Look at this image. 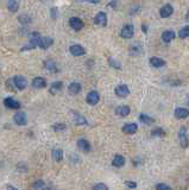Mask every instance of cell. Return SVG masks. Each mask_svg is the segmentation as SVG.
Wrapping results in <instances>:
<instances>
[{
  "label": "cell",
  "mask_w": 189,
  "mask_h": 190,
  "mask_svg": "<svg viewBox=\"0 0 189 190\" xmlns=\"http://www.w3.org/2000/svg\"><path fill=\"white\" fill-rule=\"evenodd\" d=\"M19 6H20V2L16 0H11L7 2V8L10 12H17L19 10Z\"/></svg>",
  "instance_id": "27"
},
{
  "label": "cell",
  "mask_w": 189,
  "mask_h": 190,
  "mask_svg": "<svg viewBox=\"0 0 189 190\" xmlns=\"http://www.w3.org/2000/svg\"><path fill=\"white\" fill-rule=\"evenodd\" d=\"M69 25H70L71 29L75 30V31H80V30H82L83 26H84L83 22L79 17H71L70 19H69Z\"/></svg>",
  "instance_id": "7"
},
{
  "label": "cell",
  "mask_w": 189,
  "mask_h": 190,
  "mask_svg": "<svg viewBox=\"0 0 189 190\" xmlns=\"http://www.w3.org/2000/svg\"><path fill=\"white\" fill-rule=\"evenodd\" d=\"M13 83H14V87L18 90H23L26 88L28 86V80L22 75H17V76L13 77Z\"/></svg>",
  "instance_id": "2"
},
{
  "label": "cell",
  "mask_w": 189,
  "mask_h": 190,
  "mask_svg": "<svg viewBox=\"0 0 189 190\" xmlns=\"http://www.w3.org/2000/svg\"><path fill=\"white\" fill-rule=\"evenodd\" d=\"M143 52V49L140 47V44H133V45H131L130 48V53L132 56H138V55H140Z\"/></svg>",
  "instance_id": "28"
},
{
  "label": "cell",
  "mask_w": 189,
  "mask_h": 190,
  "mask_svg": "<svg viewBox=\"0 0 189 190\" xmlns=\"http://www.w3.org/2000/svg\"><path fill=\"white\" fill-rule=\"evenodd\" d=\"M71 115H73V121L75 125H87V119L82 117L80 113L71 112Z\"/></svg>",
  "instance_id": "15"
},
{
  "label": "cell",
  "mask_w": 189,
  "mask_h": 190,
  "mask_svg": "<svg viewBox=\"0 0 189 190\" xmlns=\"http://www.w3.org/2000/svg\"><path fill=\"white\" fill-rule=\"evenodd\" d=\"M51 156L55 162H61L63 160V150L62 148H54L51 151Z\"/></svg>",
  "instance_id": "25"
},
{
  "label": "cell",
  "mask_w": 189,
  "mask_h": 190,
  "mask_svg": "<svg viewBox=\"0 0 189 190\" xmlns=\"http://www.w3.org/2000/svg\"><path fill=\"white\" fill-rule=\"evenodd\" d=\"M42 39L41 33L38 32H32L29 36V45H25V48H23L22 50H31V49H35V48L39 47V42Z\"/></svg>",
  "instance_id": "1"
},
{
  "label": "cell",
  "mask_w": 189,
  "mask_h": 190,
  "mask_svg": "<svg viewBox=\"0 0 189 190\" xmlns=\"http://www.w3.org/2000/svg\"><path fill=\"white\" fill-rule=\"evenodd\" d=\"M94 23L99 26H106L107 25V16L105 12H99L96 13V16L94 17Z\"/></svg>",
  "instance_id": "9"
},
{
  "label": "cell",
  "mask_w": 189,
  "mask_h": 190,
  "mask_svg": "<svg viewBox=\"0 0 189 190\" xmlns=\"http://www.w3.org/2000/svg\"><path fill=\"white\" fill-rule=\"evenodd\" d=\"M156 190H172V188L166 183H158L156 185Z\"/></svg>",
  "instance_id": "34"
},
{
  "label": "cell",
  "mask_w": 189,
  "mask_h": 190,
  "mask_svg": "<svg viewBox=\"0 0 189 190\" xmlns=\"http://www.w3.org/2000/svg\"><path fill=\"white\" fill-rule=\"evenodd\" d=\"M77 148H79V150H81L82 152H89L92 146H90V144H89L87 139H79L77 140Z\"/></svg>",
  "instance_id": "14"
},
{
  "label": "cell",
  "mask_w": 189,
  "mask_h": 190,
  "mask_svg": "<svg viewBox=\"0 0 189 190\" xmlns=\"http://www.w3.org/2000/svg\"><path fill=\"white\" fill-rule=\"evenodd\" d=\"M57 16H59L57 8H56V7H51V17H53V19H56Z\"/></svg>",
  "instance_id": "38"
},
{
  "label": "cell",
  "mask_w": 189,
  "mask_h": 190,
  "mask_svg": "<svg viewBox=\"0 0 189 190\" xmlns=\"http://www.w3.org/2000/svg\"><path fill=\"white\" fill-rule=\"evenodd\" d=\"M175 38V32L171 30H166L162 33V41L166 42V43H170Z\"/></svg>",
  "instance_id": "23"
},
{
  "label": "cell",
  "mask_w": 189,
  "mask_h": 190,
  "mask_svg": "<svg viewBox=\"0 0 189 190\" xmlns=\"http://www.w3.org/2000/svg\"><path fill=\"white\" fill-rule=\"evenodd\" d=\"M100 100V95L98 92H95V90H92V92H89L88 94H87V98H86V101H87V103L90 105V106H94L96 105L98 102Z\"/></svg>",
  "instance_id": "6"
},
{
  "label": "cell",
  "mask_w": 189,
  "mask_h": 190,
  "mask_svg": "<svg viewBox=\"0 0 189 190\" xmlns=\"http://www.w3.org/2000/svg\"><path fill=\"white\" fill-rule=\"evenodd\" d=\"M139 121H140V122H143V124H145V125H152V124H154V119L150 118L149 115L144 114V113L139 115Z\"/></svg>",
  "instance_id": "29"
},
{
  "label": "cell",
  "mask_w": 189,
  "mask_h": 190,
  "mask_svg": "<svg viewBox=\"0 0 189 190\" xmlns=\"http://www.w3.org/2000/svg\"><path fill=\"white\" fill-rule=\"evenodd\" d=\"M174 114H175V117H176L177 119H181V120H182V119L188 118L189 111L187 109V108H183V107H178V108L175 109Z\"/></svg>",
  "instance_id": "18"
},
{
  "label": "cell",
  "mask_w": 189,
  "mask_h": 190,
  "mask_svg": "<svg viewBox=\"0 0 189 190\" xmlns=\"http://www.w3.org/2000/svg\"><path fill=\"white\" fill-rule=\"evenodd\" d=\"M114 93L119 98H126L127 95L130 94V89H129V87L126 84H120V86H118L117 88L114 89Z\"/></svg>",
  "instance_id": "10"
},
{
  "label": "cell",
  "mask_w": 189,
  "mask_h": 190,
  "mask_svg": "<svg viewBox=\"0 0 189 190\" xmlns=\"http://www.w3.org/2000/svg\"><path fill=\"white\" fill-rule=\"evenodd\" d=\"M32 187H33V189H44L45 183L42 179H38V181H36L35 183L32 184Z\"/></svg>",
  "instance_id": "33"
},
{
  "label": "cell",
  "mask_w": 189,
  "mask_h": 190,
  "mask_svg": "<svg viewBox=\"0 0 189 190\" xmlns=\"http://www.w3.org/2000/svg\"><path fill=\"white\" fill-rule=\"evenodd\" d=\"M125 185H126V187H129V188H131V189H135V188H137L136 182H131V181H126V182H125Z\"/></svg>",
  "instance_id": "37"
},
{
  "label": "cell",
  "mask_w": 189,
  "mask_h": 190,
  "mask_svg": "<svg viewBox=\"0 0 189 190\" xmlns=\"http://www.w3.org/2000/svg\"><path fill=\"white\" fill-rule=\"evenodd\" d=\"M178 139H180V144L182 148H187L188 146V137H187V128L186 127H181L180 132H178Z\"/></svg>",
  "instance_id": "8"
},
{
  "label": "cell",
  "mask_w": 189,
  "mask_h": 190,
  "mask_svg": "<svg viewBox=\"0 0 189 190\" xmlns=\"http://www.w3.org/2000/svg\"><path fill=\"white\" fill-rule=\"evenodd\" d=\"M186 19H187V20H189V11L187 12V14H186Z\"/></svg>",
  "instance_id": "42"
},
{
  "label": "cell",
  "mask_w": 189,
  "mask_h": 190,
  "mask_svg": "<svg viewBox=\"0 0 189 190\" xmlns=\"http://www.w3.org/2000/svg\"><path fill=\"white\" fill-rule=\"evenodd\" d=\"M93 190H108V188H107L106 184H104V183H98V184H95V185H94Z\"/></svg>",
  "instance_id": "36"
},
{
  "label": "cell",
  "mask_w": 189,
  "mask_h": 190,
  "mask_svg": "<svg viewBox=\"0 0 189 190\" xmlns=\"http://www.w3.org/2000/svg\"><path fill=\"white\" fill-rule=\"evenodd\" d=\"M7 190H19L18 188L13 187V185H7Z\"/></svg>",
  "instance_id": "40"
},
{
  "label": "cell",
  "mask_w": 189,
  "mask_h": 190,
  "mask_svg": "<svg viewBox=\"0 0 189 190\" xmlns=\"http://www.w3.org/2000/svg\"><path fill=\"white\" fill-rule=\"evenodd\" d=\"M69 51L73 56H75V57H80V56H83L84 53H86V49L82 47V45H80V44H73L70 45L69 48Z\"/></svg>",
  "instance_id": "4"
},
{
  "label": "cell",
  "mask_w": 189,
  "mask_h": 190,
  "mask_svg": "<svg viewBox=\"0 0 189 190\" xmlns=\"http://www.w3.org/2000/svg\"><path fill=\"white\" fill-rule=\"evenodd\" d=\"M18 22L22 23L23 25H28V24H30L32 20H31V18H30L28 14H20V16L18 17Z\"/></svg>",
  "instance_id": "30"
},
{
  "label": "cell",
  "mask_w": 189,
  "mask_h": 190,
  "mask_svg": "<svg viewBox=\"0 0 189 190\" xmlns=\"http://www.w3.org/2000/svg\"><path fill=\"white\" fill-rule=\"evenodd\" d=\"M149 62H150V64L152 65L154 68H162V67L166 65V61L160 58V57H151Z\"/></svg>",
  "instance_id": "21"
},
{
  "label": "cell",
  "mask_w": 189,
  "mask_h": 190,
  "mask_svg": "<svg viewBox=\"0 0 189 190\" xmlns=\"http://www.w3.org/2000/svg\"><path fill=\"white\" fill-rule=\"evenodd\" d=\"M112 165L115 166V168H121V166L125 165V158L120 154H115L114 158L112 160Z\"/></svg>",
  "instance_id": "24"
},
{
  "label": "cell",
  "mask_w": 189,
  "mask_h": 190,
  "mask_svg": "<svg viewBox=\"0 0 189 190\" xmlns=\"http://www.w3.org/2000/svg\"><path fill=\"white\" fill-rule=\"evenodd\" d=\"M131 113V109L129 106H119L115 108V114L119 115V117H127Z\"/></svg>",
  "instance_id": "20"
},
{
  "label": "cell",
  "mask_w": 189,
  "mask_h": 190,
  "mask_svg": "<svg viewBox=\"0 0 189 190\" xmlns=\"http://www.w3.org/2000/svg\"><path fill=\"white\" fill-rule=\"evenodd\" d=\"M110 63H111V65H112L113 68H117V69H120V68H121L119 62H113V58H110Z\"/></svg>",
  "instance_id": "39"
},
{
  "label": "cell",
  "mask_w": 189,
  "mask_h": 190,
  "mask_svg": "<svg viewBox=\"0 0 189 190\" xmlns=\"http://www.w3.org/2000/svg\"><path fill=\"white\" fill-rule=\"evenodd\" d=\"M133 33H135V28L131 25V24H127L125 25L124 28L120 31V36L124 38V39H130L133 37Z\"/></svg>",
  "instance_id": "3"
},
{
  "label": "cell",
  "mask_w": 189,
  "mask_h": 190,
  "mask_svg": "<svg viewBox=\"0 0 189 190\" xmlns=\"http://www.w3.org/2000/svg\"><path fill=\"white\" fill-rule=\"evenodd\" d=\"M53 44H54V39L51 37H42L41 42H39V47L38 48H41L43 50H47V49H49Z\"/></svg>",
  "instance_id": "16"
},
{
  "label": "cell",
  "mask_w": 189,
  "mask_h": 190,
  "mask_svg": "<svg viewBox=\"0 0 189 190\" xmlns=\"http://www.w3.org/2000/svg\"><path fill=\"white\" fill-rule=\"evenodd\" d=\"M81 84L79 82H73L69 84V87H68V92L70 93L71 95H76L79 94L80 92H81Z\"/></svg>",
  "instance_id": "22"
},
{
  "label": "cell",
  "mask_w": 189,
  "mask_h": 190,
  "mask_svg": "<svg viewBox=\"0 0 189 190\" xmlns=\"http://www.w3.org/2000/svg\"><path fill=\"white\" fill-rule=\"evenodd\" d=\"M44 65H45V69H47V70H49V71H53V72H55V71L59 70L56 62H55V61H53V59H48V61H45Z\"/></svg>",
  "instance_id": "26"
},
{
  "label": "cell",
  "mask_w": 189,
  "mask_h": 190,
  "mask_svg": "<svg viewBox=\"0 0 189 190\" xmlns=\"http://www.w3.org/2000/svg\"><path fill=\"white\" fill-rule=\"evenodd\" d=\"M63 88V82H61V81H56V82H54L50 84V87H49V92H50V94H57L59 92H61Z\"/></svg>",
  "instance_id": "17"
},
{
  "label": "cell",
  "mask_w": 189,
  "mask_h": 190,
  "mask_svg": "<svg viewBox=\"0 0 189 190\" xmlns=\"http://www.w3.org/2000/svg\"><path fill=\"white\" fill-rule=\"evenodd\" d=\"M172 12H174V7L169 4H166L160 10V16L162 18H169L172 14Z\"/></svg>",
  "instance_id": "13"
},
{
  "label": "cell",
  "mask_w": 189,
  "mask_h": 190,
  "mask_svg": "<svg viewBox=\"0 0 189 190\" xmlns=\"http://www.w3.org/2000/svg\"><path fill=\"white\" fill-rule=\"evenodd\" d=\"M164 136V131L162 128H156L152 131V137H163Z\"/></svg>",
  "instance_id": "35"
},
{
  "label": "cell",
  "mask_w": 189,
  "mask_h": 190,
  "mask_svg": "<svg viewBox=\"0 0 189 190\" xmlns=\"http://www.w3.org/2000/svg\"><path fill=\"white\" fill-rule=\"evenodd\" d=\"M142 30H143V32H146V31H148V29H146V25H143Z\"/></svg>",
  "instance_id": "41"
},
{
  "label": "cell",
  "mask_w": 189,
  "mask_h": 190,
  "mask_svg": "<svg viewBox=\"0 0 189 190\" xmlns=\"http://www.w3.org/2000/svg\"><path fill=\"white\" fill-rule=\"evenodd\" d=\"M123 132L124 133H126V134H135L137 132V130H138V126H137V124H126L123 126Z\"/></svg>",
  "instance_id": "19"
},
{
  "label": "cell",
  "mask_w": 189,
  "mask_h": 190,
  "mask_svg": "<svg viewBox=\"0 0 189 190\" xmlns=\"http://www.w3.org/2000/svg\"><path fill=\"white\" fill-rule=\"evenodd\" d=\"M13 121L14 124L18 126H24L28 122V118H26V114L24 112H17L13 115Z\"/></svg>",
  "instance_id": "5"
},
{
  "label": "cell",
  "mask_w": 189,
  "mask_h": 190,
  "mask_svg": "<svg viewBox=\"0 0 189 190\" xmlns=\"http://www.w3.org/2000/svg\"><path fill=\"white\" fill-rule=\"evenodd\" d=\"M32 87L36 89H42V88H45L47 87V80L44 77H35L32 80Z\"/></svg>",
  "instance_id": "12"
},
{
  "label": "cell",
  "mask_w": 189,
  "mask_h": 190,
  "mask_svg": "<svg viewBox=\"0 0 189 190\" xmlns=\"http://www.w3.org/2000/svg\"><path fill=\"white\" fill-rule=\"evenodd\" d=\"M178 37L180 38H188L189 37V26L187 25V26H184V28H182V29L178 31Z\"/></svg>",
  "instance_id": "31"
},
{
  "label": "cell",
  "mask_w": 189,
  "mask_h": 190,
  "mask_svg": "<svg viewBox=\"0 0 189 190\" xmlns=\"http://www.w3.org/2000/svg\"><path fill=\"white\" fill-rule=\"evenodd\" d=\"M4 105L8 109H19L20 108V103L17 100H14L13 98H6L4 100Z\"/></svg>",
  "instance_id": "11"
},
{
  "label": "cell",
  "mask_w": 189,
  "mask_h": 190,
  "mask_svg": "<svg viewBox=\"0 0 189 190\" xmlns=\"http://www.w3.org/2000/svg\"><path fill=\"white\" fill-rule=\"evenodd\" d=\"M187 103L189 105V95H188V98H187Z\"/></svg>",
  "instance_id": "43"
},
{
  "label": "cell",
  "mask_w": 189,
  "mask_h": 190,
  "mask_svg": "<svg viewBox=\"0 0 189 190\" xmlns=\"http://www.w3.org/2000/svg\"><path fill=\"white\" fill-rule=\"evenodd\" d=\"M67 128V126L64 124H62V122H59V124H55L53 126V130L55 132H62V131H64Z\"/></svg>",
  "instance_id": "32"
}]
</instances>
